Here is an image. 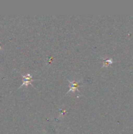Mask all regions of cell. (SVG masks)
<instances>
[{
    "instance_id": "6da1fadb",
    "label": "cell",
    "mask_w": 133,
    "mask_h": 134,
    "mask_svg": "<svg viewBox=\"0 0 133 134\" xmlns=\"http://www.w3.org/2000/svg\"><path fill=\"white\" fill-rule=\"evenodd\" d=\"M82 82V80H80L78 81H71L70 80H69V82L70 84V89H69V91L66 92V94H68L70 92H74L77 91L78 92H80L79 90H78V87L80 86L79 83Z\"/></svg>"
},
{
    "instance_id": "7a4b0ae2",
    "label": "cell",
    "mask_w": 133,
    "mask_h": 134,
    "mask_svg": "<svg viewBox=\"0 0 133 134\" xmlns=\"http://www.w3.org/2000/svg\"><path fill=\"white\" fill-rule=\"evenodd\" d=\"M22 77H23V83H22V85L20 86V88H22L23 86H27L29 85H32L31 81H35V80H33L32 79L33 76L30 74H27L26 75H22Z\"/></svg>"
},
{
    "instance_id": "3957f363",
    "label": "cell",
    "mask_w": 133,
    "mask_h": 134,
    "mask_svg": "<svg viewBox=\"0 0 133 134\" xmlns=\"http://www.w3.org/2000/svg\"><path fill=\"white\" fill-rule=\"evenodd\" d=\"M112 63H113V60H112V58H103L102 68H107V67L109 66L110 65H111Z\"/></svg>"
},
{
    "instance_id": "277c9868",
    "label": "cell",
    "mask_w": 133,
    "mask_h": 134,
    "mask_svg": "<svg viewBox=\"0 0 133 134\" xmlns=\"http://www.w3.org/2000/svg\"><path fill=\"white\" fill-rule=\"evenodd\" d=\"M59 111H60V113H61V115H62V116H63L64 113H66V111H62V110H61V109H59Z\"/></svg>"
}]
</instances>
